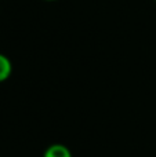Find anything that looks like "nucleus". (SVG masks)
Instances as JSON below:
<instances>
[{"mask_svg": "<svg viewBox=\"0 0 156 157\" xmlns=\"http://www.w3.org/2000/svg\"><path fill=\"white\" fill-rule=\"evenodd\" d=\"M43 157H72V153L65 145L53 144L44 150Z\"/></svg>", "mask_w": 156, "mask_h": 157, "instance_id": "nucleus-1", "label": "nucleus"}, {"mask_svg": "<svg viewBox=\"0 0 156 157\" xmlns=\"http://www.w3.org/2000/svg\"><path fill=\"white\" fill-rule=\"evenodd\" d=\"M13 73V63L4 54H0V83L6 81Z\"/></svg>", "mask_w": 156, "mask_h": 157, "instance_id": "nucleus-2", "label": "nucleus"}, {"mask_svg": "<svg viewBox=\"0 0 156 157\" xmlns=\"http://www.w3.org/2000/svg\"><path fill=\"white\" fill-rule=\"evenodd\" d=\"M155 2H156V0H155Z\"/></svg>", "mask_w": 156, "mask_h": 157, "instance_id": "nucleus-4", "label": "nucleus"}, {"mask_svg": "<svg viewBox=\"0 0 156 157\" xmlns=\"http://www.w3.org/2000/svg\"><path fill=\"white\" fill-rule=\"evenodd\" d=\"M44 2H55V0H44Z\"/></svg>", "mask_w": 156, "mask_h": 157, "instance_id": "nucleus-3", "label": "nucleus"}]
</instances>
